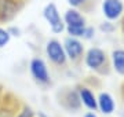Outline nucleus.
<instances>
[{
    "mask_svg": "<svg viewBox=\"0 0 124 117\" xmlns=\"http://www.w3.org/2000/svg\"><path fill=\"white\" fill-rule=\"evenodd\" d=\"M85 68L98 73V74H109L110 73V59L105 50L99 47H90L85 50L83 57Z\"/></svg>",
    "mask_w": 124,
    "mask_h": 117,
    "instance_id": "1",
    "label": "nucleus"
},
{
    "mask_svg": "<svg viewBox=\"0 0 124 117\" xmlns=\"http://www.w3.org/2000/svg\"><path fill=\"white\" fill-rule=\"evenodd\" d=\"M44 52H46L47 59L53 63L54 66H58V68H65L66 66L68 63L66 54H65L62 43L58 39H50L46 43Z\"/></svg>",
    "mask_w": 124,
    "mask_h": 117,
    "instance_id": "2",
    "label": "nucleus"
},
{
    "mask_svg": "<svg viewBox=\"0 0 124 117\" xmlns=\"http://www.w3.org/2000/svg\"><path fill=\"white\" fill-rule=\"evenodd\" d=\"M43 18L46 19V22L48 23L50 29L54 35H61L65 32V22L62 18L61 13L58 10L57 4L50 1L44 6L43 8Z\"/></svg>",
    "mask_w": 124,
    "mask_h": 117,
    "instance_id": "3",
    "label": "nucleus"
},
{
    "mask_svg": "<svg viewBox=\"0 0 124 117\" xmlns=\"http://www.w3.org/2000/svg\"><path fill=\"white\" fill-rule=\"evenodd\" d=\"M29 73H31L32 79L39 84V86H50L51 84V76L48 72V66L43 58L35 57L31 59L29 62Z\"/></svg>",
    "mask_w": 124,
    "mask_h": 117,
    "instance_id": "4",
    "label": "nucleus"
},
{
    "mask_svg": "<svg viewBox=\"0 0 124 117\" xmlns=\"http://www.w3.org/2000/svg\"><path fill=\"white\" fill-rule=\"evenodd\" d=\"M62 45H63V50H65V54H66V58L69 62L77 65V63H80L83 61L85 48L81 39L66 36L65 40L62 41Z\"/></svg>",
    "mask_w": 124,
    "mask_h": 117,
    "instance_id": "5",
    "label": "nucleus"
},
{
    "mask_svg": "<svg viewBox=\"0 0 124 117\" xmlns=\"http://www.w3.org/2000/svg\"><path fill=\"white\" fill-rule=\"evenodd\" d=\"M58 102L62 108L70 113H76L81 109V102H80V96L77 92L76 87H68L61 90V92H58Z\"/></svg>",
    "mask_w": 124,
    "mask_h": 117,
    "instance_id": "6",
    "label": "nucleus"
},
{
    "mask_svg": "<svg viewBox=\"0 0 124 117\" xmlns=\"http://www.w3.org/2000/svg\"><path fill=\"white\" fill-rule=\"evenodd\" d=\"M102 14L108 21H119L124 14L123 0H102Z\"/></svg>",
    "mask_w": 124,
    "mask_h": 117,
    "instance_id": "7",
    "label": "nucleus"
},
{
    "mask_svg": "<svg viewBox=\"0 0 124 117\" xmlns=\"http://www.w3.org/2000/svg\"><path fill=\"white\" fill-rule=\"evenodd\" d=\"M21 8V0H0V23L13 21Z\"/></svg>",
    "mask_w": 124,
    "mask_h": 117,
    "instance_id": "8",
    "label": "nucleus"
},
{
    "mask_svg": "<svg viewBox=\"0 0 124 117\" xmlns=\"http://www.w3.org/2000/svg\"><path fill=\"white\" fill-rule=\"evenodd\" d=\"M77 88V92H79V96H80V102L81 105L84 106L85 109H88L91 112H97V95L95 92L93 91V88L88 86H84V84H79L76 86Z\"/></svg>",
    "mask_w": 124,
    "mask_h": 117,
    "instance_id": "9",
    "label": "nucleus"
},
{
    "mask_svg": "<svg viewBox=\"0 0 124 117\" xmlns=\"http://www.w3.org/2000/svg\"><path fill=\"white\" fill-rule=\"evenodd\" d=\"M97 106H98L97 109L98 112H101L105 116H110L116 109L115 98L112 96V94H109L106 91H102L97 96Z\"/></svg>",
    "mask_w": 124,
    "mask_h": 117,
    "instance_id": "10",
    "label": "nucleus"
},
{
    "mask_svg": "<svg viewBox=\"0 0 124 117\" xmlns=\"http://www.w3.org/2000/svg\"><path fill=\"white\" fill-rule=\"evenodd\" d=\"M62 18H63L65 26L66 25H85V17L79 8H75V7L68 8Z\"/></svg>",
    "mask_w": 124,
    "mask_h": 117,
    "instance_id": "11",
    "label": "nucleus"
},
{
    "mask_svg": "<svg viewBox=\"0 0 124 117\" xmlns=\"http://www.w3.org/2000/svg\"><path fill=\"white\" fill-rule=\"evenodd\" d=\"M110 66L117 74L124 77V48H115L110 54Z\"/></svg>",
    "mask_w": 124,
    "mask_h": 117,
    "instance_id": "12",
    "label": "nucleus"
},
{
    "mask_svg": "<svg viewBox=\"0 0 124 117\" xmlns=\"http://www.w3.org/2000/svg\"><path fill=\"white\" fill-rule=\"evenodd\" d=\"M85 26L87 25H66L65 26V32L68 33V36H70V37L83 39L84 32H85Z\"/></svg>",
    "mask_w": 124,
    "mask_h": 117,
    "instance_id": "13",
    "label": "nucleus"
},
{
    "mask_svg": "<svg viewBox=\"0 0 124 117\" xmlns=\"http://www.w3.org/2000/svg\"><path fill=\"white\" fill-rule=\"evenodd\" d=\"M17 113V103L15 105H3V101L0 103V117H14Z\"/></svg>",
    "mask_w": 124,
    "mask_h": 117,
    "instance_id": "14",
    "label": "nucleus"
},
{
    "mask_svg": "<svg viewBox=\"0 0 124 117\" xmlns=\"http://www.w3.org/2000/svg\"><path fill=\"white\" fill-rule=\"evenodd\" d=\"M10 40H11V35L8 33L7 28L0 26V50L4 48L6 45H8Z\"/></svg>",
    "mask_w": 124,
    "mask_h": 117,
    "instance_id": "15",
    "label": "nucleus"
},
{
    "mask_svg": "<svg viewBox=\"0 0 124 117\" xmlns=\"http://www.w3.org/2000/svg\"><path fill=\"white\" fill-rule=\"evenodd\" d=\"M14 117H35V110L29 105H23L22 108L15 113Z\"/></svg>",
    "mask_w": 124,
    "mask_h": 117,
    "instance_id": "16",
    "label": "nucleus"
},
{
    "mask_svg": "<svg viewBox=\"0 0 124 117\" xmlns=\"http://www.w3.org/2000/svg\"><path fill=\"white\" fill-rule=\"evenodd\" d=\"M99 30L103 32V33H113L116 30V26L115 23L112 22V21H103L102 23H99Z\"/></svg>",
    "mask_w": 124,
    "mask_h": 117,
    "instance_id": "17",
    "label": "nucleus"
},
{
    "mask_svg": "<svg viewBox=\"0 0 124 117\" xmlns=\"http://www.w3.org/2000/svg\"><path fill=\"white\" fill-rule=\"evenodd\" d=\"M68 4L70 6V7H75V8H84L85 4L88 3L90 0H66Z\"/></svg>",
    "mask_w": 124,
    "mask_h": 117,
    "instance_id": "18",
    "label": "nucleus"
},
{
    "mask_svg": "<svg viewBox=\"0 0 124 117\" xmlns=\"http://www.w3.org/2000/svg\"><path fill=\"white\" fill-rule=\"evenodd\" d=\"M95 37V28L94 26H85V32L84 36H83V40H93Z\"/></svg>",
    "mask_w": 124,
    "mask_h": 117,
    "instance_id": "19",
    "label": "nucleus"
},
{
    "mask_svg": "<svg viewBox=\"0 0 124 117\" xmlns=\"http://www.w3.org/2000/svg\"><path fill=\"white\" fill-rule=\"evenodd\" d=\"M7 30H8V33L11 35V37H19L21 36V29L17 26H8L7 28Z\"/></svg>",
    "mask_w": 124,
    "mask_h": 117,
    "instance_id": "20",
    "label": "nucleus"
},
{
    "mask_svg": "<svg viewBox=\"0 0 124 117\" xmlns=\"http://www.w3.org/2000/svg\"><path fill=\"white\" fill-rule=\"evenodd\" d=\"M35 117H50V116H47L43 110H37V112L35 110Z\"/></svg>",
    "mask_w": 124,
    "mask_h": 117,
    "instance_id": "21",
    "label": "nucleus"
},
{
    "mask_svg": "<svg viewBox=\"0 0 124 117\" xmlns=\"http://www.w3.org/2000/svg\"><path fill=\"white\" fill-rule=\"evenodd\" d=\"M83 117H98V116L95 114V112H91V110H90V112H87Z\"/></svg>",
    "mask_w": 124,
    "mask_h": 117,
    "instance_id": "22",
    "label": "nucleus"
},
{
    "mask_svg": "<svg viewBox=\"0 0 124 117\" xmlns=\"http://www.w3.org/2000/svg\"><path fill=\"white\" fill-rule=\"evenodd\" d=\"M120 94H121V98L124 101V81L121 83V87H120Z\"/></svg>",
    "mask_w": 124,
    "mask_h": 117,
    "instance_id": "23",
    "label": "nucleus"
},
{
    "mask_svg": "<svg viewBox=\"0 0 124 117\" xmlns=\"http://www.w3.org/2000/svg\"><path fill=\"white\" fill-rule=\"evenodd\" d=\"M121 30H123V35H124V14H123V17H121Z\"/></svg>",
    "mask_w": 124,
    "mask_h": 117,
    "instance_id": "24",
    "label": "nucleus"
},
{
    "mask_svg": "<svg viewBox=\"0 0 124 117\" xmlns=\"http://www.w3.org/2000/svg\"><path fill=\"white\" fill-rule=\"evenodd\" d=\"M0 103H1V98H0Z\"/></svg>",
    "mask_w": 124,
    "mask_h": 117,
    "instance_id": "25",
    "label": "nucleus"
}]
</instances>
